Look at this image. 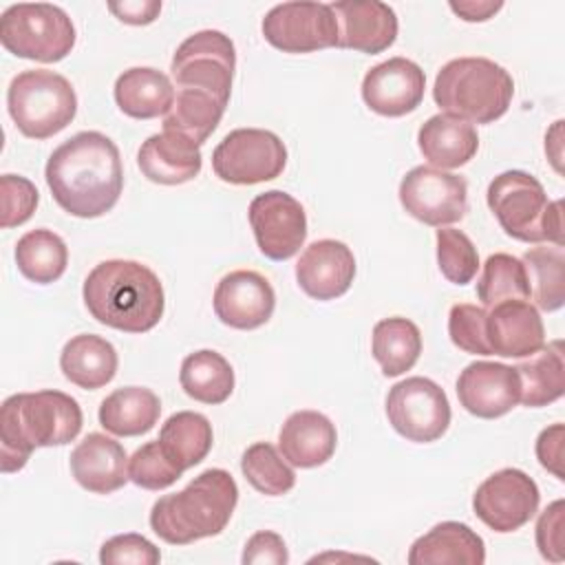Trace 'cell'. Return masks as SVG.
Returning <instances> with one entry per match:
<instances>
[{
	"label": "cell",
	"mask_w": 565,
	"mask_h": 565,
	"mask_svg": "<svg viewBox=\"0 0 565 565\" xmlns=\"http://www.w3.org/2000/svg\"><path fill=\"white\" fill-rule=\"evenodd\" d=\"M536 457L543 468H547L554 477L563 479L561 461H563V424H554L541 430L536 439Z\"/></svg>",
	"instance_id": "cell-46"
},
{
	"label": "cell",
	"mask_w": 565,
	"mask_h": 565,
	"mask_svg": "<svg viewBox=\"0 0 565 565\" xmlns=\"http://www.w3.org/2000/svg\"><path fill=\"white\" fill-rule=\"evenodd\" d=\"M276 307V294L269 280L254 269L225 274L214 289V313L232 329L263 327Z\"/></svg>",
	"instance_id": "cell-16"
},
{
	"label": "cell",
	"mask_w": 565,
	"mask_h": 565,
	"mask_svg": "<svg viewBox=\"0 0 565 565\" xmlns=\"http://www.w3.org/2000/svg\"><path fill=\"white\" fill-rule=\"evenodd\" d=\"M227 104L212 93L194 88H177L174 104L163 117V130H177L190 137L196 146L205 143L216 130Z\"/></svg>",
	"instance_id": "cell-34"
},
{
	"label": "cell",
	"mask_w": 565,
	"mask_h": 565,
	"mask_svg": "<svg viewBox=\"0 0 565 565\" xmlns=\"http://www.w3.org/2000/svg\"><path fill=\"white\" fill-rule=\"evenodd\" d=\"M338 20V46L382 53L397 38V15L380 0H340L331 4Z\"/></svg>",
	"instance_id": "cell-19"
},
{
	"label": "cell",
	"mask_w": 565,
	"mask_h": 565,
	"mask_svg": "<svg viewBox=\"0 0 565 565\" xmlns=\"http://www.w3.org/2000/svg\"><path fill=\"white\" fill-rule=\"evenodd\" d=\"M0 199H2V227H18L31 218L38 207V188L18 174L0 177Z\"/></svg>",
	"instance_id": "cell-42"
},
{
	"label": "cell",
	"mask_w": 565,
	"mask_h": 565,
	"mask_svg": "<svg viewBox=\"0 0 565 565\" xmlns=\"http://www.w3.org/2000/svg\"><path fill=\"white\" fill-rule=\"evenodd\" d=\"M241 470L245 479L252 483V488L267 497H280L289 492L296 483L294 470L267 441H256L243 452Z\"/></svg>",
	"instance_id": "cell-38"
},
{
	"label": "cell",
	"mask_w": 565,
	"mask_h": 565,
	"mask_svg": "<svg viewBox=\"0 0 565 565\" xmlns=\"http://www.w3.org/2000/svg\"><path fill=\"white\" fill-rule=\"evenodd\" d=\"M174 95L170 77L150 66L128 68L115 82V102L132 119L166 117L174 104Z\"/></svg>",
	"instance_id": "cell-27"
},
{
	"label": "cell",
	"mask_w": 565,
	"mask_h": 565,
	"mask_svg": "<svg viewBox=\"0 0 565 565\" xmlns=\"http://www.w3.org/2000/svg\"><path fill=\"white\" fill-rule=\"evenodd\" d=\"M371 351L386 377H397L415 366L422 353V333L408 318H384L373 327Z\"/></svg>",
	"instance_id": "cell-32"
},
{
	"label": "cell",
	"mask_w": 565,
	"mask_h": 565,
	"mask_svg": "<svg viewBox=\"0 0 565 565\" xmlns=\"http://www.w3.org/2000/svg\"><path fill=\"white\" fill-rule=\"evenodd\" d=\"M77 399L62 391L18 393L0 406V468L22 470L35 448L64 446L82 430Z\"/></svg>",
	"instance_id": "cell-3"
},
{
	"label": "cell",
	"mask_w": 565,
	"mask_h": 565,
	"mask_svg": "<svg viewBox=\"0 0 565 565\" xmlns=\"http://www.w3.org/2000/svg\"><path fill=\"white\" fill-rule=\"evenodd\" d=\"M536 547L552 563L563 561V501L547 505L536 521Z\"/></svg>",
	"instance_id": "cell-44"
},
{
	"label": "cell",
	"mask_w": 565,
	"mask_h": 565,
	"mask_svg": "<svg viewBox=\"0 0 565 565\" xmlns=\"http://www.w3.org/2000/svg\"><path fill=\"white\" fill-rule=\"evenodd\" d=\"M335 446V426L318 411L291 413L278 433V448L296 468H316L327 463L333 457Z\"/></svg>",
	"instance_id": "cell-24"
},
{
	"label": "cell",
	"mask_w": 565,
	"mask_h": 565,
	"mask_svg": "<svg viewBox=\"0 0 565 565\" xmlns=\"http://www.w3.org/2000/svg\"><path fill=\"white\" fill-rule=\"evenodd\" d=\"M289 561L287 545L280 534L263 530L256 532L243 550V563L256 565V563H271V565H285Z\"/></svg>",
	"instance_id": "cell-45"
},
{
	"label": "cell",
	"mask_w": 565,
	"mask_h": 565,
	"mask_svg": "<svg viewBox=\"0 0 565 565\" xmlns=\"http://www.w3.org/2000/svg\"><path fill=\"white\" fill-rule=\"evenodd\" d=\"M477 298L488 309L501 300H530V282L523 263L510 254H492L477 280Z\"/></svg>",
	"instance_id": "cell-37"
},
{
	"label": "cell",
	"mask_w": 565,
	"mask_h": 565,
	"mask_svg": "<svg viewBox=\"0 0 565 565\" xmlns=\"http://www.w3.org/2000/svg\"><path fill=\"white\" fill-rule=\"evenodd\" d=\"M503 7V2H475V0H466V2H450V9L466 22H483L488 18H492L499 9Z\"/></svg>",
	"instance_id": "cell-48"
},
{
	"label": "cell",
	"mask_w": 565,
	"mask_h": 565,
	"mask_svg": "<svg viewBox=\"0 0 565 565\" xmlns=\"http://www.w3.org/2000/svg\"><path fill=\"white\" fill-rule=\"evenodd\" d=\"M44 177L64 212L97 218L115 207L124 188L119 148L97 130L77 132L53 150Z\"/></svg>",
	"instance_id": "cell-1"
},
{
	"label": "cell",
	"mask_w": 565,
	"mask_h": 565,
	"mask_svg": "<svg viewBox=\"0 0 565 565\" xmlns=\"http://www.w3.org/2000/svg\"><path fill=\"white\" fill-rule=\"evenodd\" d=\"M236 68V51L232 40L214 29L199 31L183 40L172 55V77L177 88H194L212 93L221 102H230Z\"/></svg>",
	"instance_id": "cell-10"
},
{
	"label": "cell",
	"mask_w": 565,
	"mask_h": 565,
	"mask_svg": "<svg viewBox=\"0 0 565 565\" xmlns=\"http://www.w3.org/2000/svg\"><path fill=\"white\" fill-rule=\"evenodd\" d=\"M99 561L104 565H126V563L157 565L161 561V554L154 547V543H150L146 536L128 532V534H117L108 539L102 545Z\"/></svg>",
	"instance_id": "cell-43"
},
{
	"label": "cell",
	"mask_w": 565,
	"mask_h": 565,
	"mask_svg": "<svg viewBox=\"0 0 565 565\" xmlns=\"http://www.w3.org/2000/svg\"><path fill=\"white\" fill-rule=\"evenodd\" d=\"M249 225L258 249L271 260L291 258L307 238L305 207L282 190H267L249 203Z\"/></svg>",
	"instance_id": "cell-15"
},
{
	"label": "cell",
	"mask_w": 565,
	"mask_h": 565,
	"mask_svg": "<svg viewBox=\"0 0 565 565\" xmlns=\"http://www.w3.org/2000/svg\"><path fill=\"white\" fill-rule=\"evenodd\" d=\"M238 501V486L223 468H207L181 492L163 494L150 510L152 532L170 545H188L225 530Z\"/></svg>",
	"instance_id": "cell-4"
},
{
	"label": "cell",
	"mask_w": 565,
	"mask_h": 565,
	"mask_svg": "<svg viewBox=\"0 0 565 565\" xmlns=\"http://www.w3.org/2000/svg\"><path fill=\"white\" fill-rule=\"evenodd\" d=\"M514 95L512 75L488 57H457L446 62L433 86L437 106L472 124L503 117Z\"/></svg>",
	"instance_id": "cell-5"
},
{
	"label": "cell",
	"mask_w": 565,
	"mask_h": 565,
	"mask_svg": "<svg viewBox=\"0 0 565 565\" xmlns=\"http://www.w3.org/2000/svg\"><path fill=\"white\" fill-rule=\"evenodd\" d=\"M287 148L278 135L260 128H238L212 152L214 174L234 185H254L282 174Z\"/></svg>",
	"instance_id": "cell-9"
},
{
	"label": "cell",
	"mask_w": 565,
	"mask_h": 565,
	"mask_svg": "<svg viewBox=\"0 0 565 565\" xmlns=\"http://www.w3.org/2000/svg\"><path fill=\"white\" fill-rule=\"evenodd\" d=\"M386 417L408 441L430 444L448 430L450 404L437 382L415 375L391 386Z\"/></svg>",
	"instance_id": "cell-11"
},
{
	"label": "cell",
	"mask_w": 565,
	"mask_h": 565,
	"mask_svg": "<svg viewBox=\"0 0 565 565\" xmlns=\"http://www.w3.org/2000/svg\"><path fill=\"white\" fill-rule=\"evenodd\" d=\"M20 274L38 285L55 282L68 265L66 243L51 230H31L15 245Z\"/></svg>",
	"instance_id": "cell-35"
},
{
	"label": "cell",
	"mask_w": 565,
	"mask_h": 565,
	"mask_svg": "<svg viewBox=\"0 0 565 565\" xmlns=\"http://www.w3.org/2000/svg\"><path fill=\"white\" fill-rule=\"evenodd\" d=\"M183 470H179L163 448L157 441H148L141 448H137L128 461V477L135 486L146 490H163L172 486L177 479H181Z\"/></svg>",
	"instance_id": "cell-40"
},
{
	"label": "cell",
	"mask_w": 565,
	"mask_h": 565,
	"mask_svg": "<svg viewBox=\"0 0 565 565\" xmlns=\"http://www.w3.org/2000/svg\"><path fill=\"white\" fill-rule=\"evenodd\" d=\"M457 397L459 404L475 417H501L519 404V375L514 366L501 362H472L457 377Z\"/></svg>",
	"instance_id": "cell-18"
},
{
	"label": "cell",
	"mask_w": 565,
	"mask_h": 565,
	"mask_svg": "<svg viewBox=\"0 0 565 565\" xmlns=\"http://www.w3.org/2000/svg\"><path fill=\"white\" fill-rule=\"evenodd\" d=\"M539 486L519 468L492 472L475 492V514L494 532H514L523 527L539 510Z\"/></svg>",
	"instance_id": "cell-14"
},
{
	"label": "cell",
	"mask_w": 565,
	"mask_h": 565,
	"mask_svg": "<svg viewBox=\"0 0 565 565\" xmlns=\"http://www.w3.org/2000/svg\"><path fill=\"white\" fill-rule=\"evenodd\" d=\"M126 459V450L119 441L102 433H90L73 448L71 472L84 490L110 494L130 479Z\"/></svg>",
	"instance_id": "cell-23"
},
{
	"label": "cell",
	"mask_w": 565,
	"mask_h": 565,
	"mask_svg": "<svg viewBox=\"0 0 565 565\" xmlns=\"http://www.w3.org/2000/svg\"><path fill=\"white\" fill-rule=\"evenodd\" d=\"M181 388L188 397L203 404H223L234 391L232 364L212 349L190 353L181 362Z\"/></svg>",
	"instance_id": "cell-33"
},
{
	"label": "cell",
	"mask_w": 565,
	"mask_h": 565,
	"mask_svg": "<svg viewBox=\"0 0 565 565\" xmlns=\"http://www.w3.org/2000/svg\"><path fill=\"white\" fill-rule=\"evenodd\" d=\"M399 203L426 225H450L461 221L468 210V183L459 174L417 166L399 183Z\"/></svg>",
	"instance_id": "cell-12"
},
{
	"label": "cell",
	"mask_w": 565,
	"mask_h": 565,
	"mask_svg": "<svg viewBox=\"0 0 565 565\" xmlns=\"http://www.w3.org/2000/svg\"><path fill=\"white\" fill-rule=\"evenodd\" d=\"M448 335L455 347L472 355H492L486 340V309L468 302L450 307Z\"/></svg>",
	"instance_id": "cell-41"
},
{
	"label": "cell",
	"mask_w": 565,
	"mask_h": 565,
	"mask_svg": "<svg viewBox=\"0 0 565 565\" xmlns=\"http://www.w3.org/2000/svg\"><path fill=\"white\" fill-rule=\"evenodd\" d=\"M417 143L430 166L452 170L468 163L477 154L479 137L470 121L439 113L422 124Z\"/></svg>",
	"instance_id": "cell-26"
},
{
	"label": "cell",
	"mask_w": 565,
	"mask_h": 565,
	"mask_svg": "<svg viewBox=\"0 0 565 565\" xmlns=\"http://www.w3.org/2000/svg\"><path fill=\"white\" fill-rule=\"evenodd\" d=\"M0 42L18 57L60 62L75 46V26L57 4L20 2L2 13Z\"/></svg>",
	"instance_id": "cell-8"
},
{
	"label": "cell",
	"mask_w": 565,
	"mask_h": 565,
	"mask_svg": "<svg viewBox=\"0 0 565 565\" xmlns=\"http://www.w3.org/2000/svg\"><path fill=\"white\" fill-rule=\"evenodd\" d=\"M212 439L214 435L210 419L194 411H181L170 415L159 430V446L163 448L168 459L183 472L207 457Z\"/></svg>",
	"instance_id": "cell-31"
},
{
	"label": "cell",
	"mask_w": 565,
	"mask_h": 565,
	"mask_svg": "<svg viewBox=\"0 0 565 565\" xmlns=\"http://www.w3.org/2000/svg\"><path fill=\"white\" fill-rule=\"evenodd\" d=\"M108 11L115 13L126 24H150L161 11V2H110Z\"/></svg>",
	"instance_id": "cell-47"
},
{
	"label": "cell",
	"mask_w": 565,
	"mask_h": 565,
	"mask_svg": "<svg viewBox=\"0 0 565 565\" xmlns=\"http://www.w3.org/2000/svg\"><path fill=\"white\" fill-rule=\"evenodd\" d=\"M88 313L117 331L146 333L159 324L166 307L159 276L137 260H102L84 280Z\"/></svg>",
	"instance_id": "cell-2"
},
{
	"label": "cell",
	"mask_w": 565,
	"mask_h": 565,
	"mask_svg": "<svg viewBox=\"0 0 565 565\" xmlns=\"http://www.w3.org/2000/svg\"><path fill=\"white\" fill-rule=\"evenodd\" d=\"M355 276L353 252L333 238L313 241L296 263L300 289L316 300H333L349 291Z\"/></svg>",
	"instance_id": "cell-21"
},
{
	"label": "cell",
	"mask_w": 565,
	"mask_h": 565,
	"mask_svg": "<svg viewBox=\"0 0 565 565\" xmlns=\"http://www.w3.org/2000/svg\"><path fill=\"white\" fill-rule=\"evenodd\" d=\"M437 263L446 280L455 285H468L479 269V254L475 243L452 227L437 230Z\"/></svg>",
	"instance_id": "cell-39"
},
{
	"label": "cell",
	"mask_w": 565,
	"mask_h": 565,
	"mask_svg": "<svg viewBox=\"0 0 565 565\" xmlns=\"http://www.w3.org/2000/svg\"><path fill=\"white\" fill-rule=\"evenodd\" d=\"M263 35L282 53H311L338 46V20L331 4L282 2L263 18Z\"/></svg>",
	"instance_id": "cell-13"
},
{
	"label": "cell",
	"mask_w": 565,
	"mask_h": 565,
	"mask_svg": "<svg viewBox=\"0 0 565 565\" xmlns=\"http://www.w3.org/2000/svg\"><path fill=\"white\" fill-rule=\"evenodd\" d=\"M161 415L159 397L146 386H124L99 404V424L117 437H137L154 428Z\"/></svg>",
	"instance_id": "cell-29"
},
{
	"label": "cell",
	"mask_w": 565,
	"mask_h": 565,
	"mask_svg": "<svg viewBox=\"0 0 565 565\" xmlns=\"http://www.w3.org/2000/svg\"><path fill=\"white\" fill-rule=\"evenodd\" d=\"M486 199L508 236L563 247V201H550L536 177L523 170L501 172L490 181Z\"/></svg>",
	"instance_id": "cell-6"
},
{
	"label": "cell",
	"mask_w": 565,
	"mask_h": 565,
	"mask_svg": "<svg viewBox=\"0 0 565 565\" xmlns=\"http://www.w3.org/2000/svg\"><path fill=\"white\" fill-rule=\"evenodd\" d=\"M137 163L141 174L161 185H179L192 181L201 172V148L177 130H163L148 137L139 152Z\"/></svg>",
	"instance_id": "cell-22"
},
{
	"label": "cell",
	"mask_w": 565,
	"mask_h": 565,
	"mask_svg": "<svg viewBox=\"0 0 565 565\" xmlns=\"http://www.w3.org/2000/svg\"><path fill=\"white\" fill-rule=\"evenodd\" d=\"M7 108L24 137L49 139L73 121L77 113V95L64 75L46 68H31L11 79Z\"/></svg>",
	"instance_id": "cell-7"
},
{
	"label": "cell",
	"mask_w": 565,
	"mask_h": 565,
	"mask_svg": "<svg viewBox=\"0 0 565 565\" xmlns=\"http://www.w3.org/2000/svg\"><path fill=\"white\" fill-rule=\"evenodd\" d=\"M426 88V75L413 60L391 57L366 71L362 79V99L384 117H402L413 113Z\"/></svg>",
	"instance_id": "cell-17"
},
{
	"label": "cell",
	"mask_w": 565,
	"mask_h": 565,
	"mask_svg": "<svg viewBox=\"0 0 565 565\" xmlns=\"http://www.w3.org/2000/svg\"><path fill=\"white\" fill-rule=\"evenodd\" d=\"M117 351L115 347L95 333H79L71 338L60 353V369L64 377L86 391H97L106 386L117 373Z\"/></svg>",
	"instance_id": "cell-28"
},
{
	"label": "cell",
	"mask_w": 565,
	"mask_h": 565,
	"mask_svg": "<svg viewBox=\"0 0 565 565\" xmlns=\"http://www.w3.org/2000/svg\"><path fill=\"white\" fill-rule=\"evenodd\" d=\"M486 311V340L492 355L530 358L545 344V327L530 300H501Z\"/></svg>",
	"instance_id": "cell-20"
},
{
	"label": "cell",
	"mask_w": 565,
	"mask_h": 565,
	"mask_svg": "<svg viewBox=\"0 0 565 565\" xmlns=\"http://www.w3.org/2000/svg\"><path fill=\"white\" fill-rule=\"evenodd\" d=\"M521 384L519 402L527 408H539L556 402L565 391V364H563V342L554 340L541 347L530 360L514 366Z\"/></svg>",
	"instance_id": "cell-30"
},
{
	"label": "cell",
	"mask_w": 565,
	"mask_h": 565,
	"mask_svg": "<svg viewBox=\"0 0 565 565\" xmlns=\"http://www.w3.org/2000/svg\"><path fill=\"white\" fill-rule=\"evenodd\" d=\"M530 296L543 311H556L565 302V256L563 247H532L521 258Z\"/></svg>",
	"instance_id": "cell-36"
},
{
	"label": "cell",
	"mask_w": 565,
	"mask_h": 565,
	"mask_svg": "<svg viewBox=\"0 0 565 565\" xmlns=\"http://www.w3.org/2000/svg\"><path fill=\"white\" fill-rule=\"evenodd\" d=\"M483 539L466 523L441 521L408 550L411 565H483Z\"/></svg>",
	"instance_id": "cell-25"
}]
</instances>
